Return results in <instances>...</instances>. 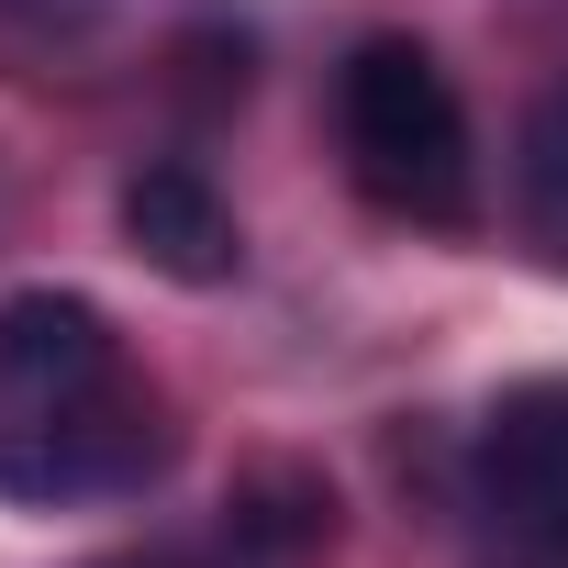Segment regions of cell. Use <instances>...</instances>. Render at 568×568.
<instances>
[{
	"instance_id": "obj_1",
	"label": "cell",
	"mask_w": 568,
	"mask_h": 568,
	"mask_svg": "<svg viewBox=\"0 0 568 568\" xmlns=\"http://www.w3.org/2000/svg\"><path fill=\"white\" fill-rule=\"evenodd\" d=\"M335 145H346V179H357L368 212L424 223V234H468L479 223L468 101L413 34H368L335 68Z\"/></svg>"
},
{
	"instance_id": "obj_2",
	"label": "cell",
	"mask_w": 568,
	"mask_h": 568,
	"mask_svg": "<svg viewBox=\"0 0 568 568\" xmlns=\"http://www.w3.org/2000/svg\"><path fill=\"white\" fill-rule=\"evenodd\" d=\"M179 457V424L145 379H123L112 402L45 424V435H0V501H34V513H68V501H134L156 490Z\"/></svg>"
},
{
	"instance_id": "obj_3",
	"label": "cell",
	"mask_w": 568,
	"mask_h": 568,
	"mask_svg": "<svg viewBox=\"0 0 568 568\" xmlns=\"http://www.w3.org/2000/svg\"><path fill=\"white\" fill-rule=\"evenodd\" d=\"M134 368H123V335L101 302L79 291H12L0 302V435H45L90 402H112Z\"/></svg>"
},
{
	"instance_id": "obj_4",
	"label": "cell",
	"mask_w": 568,
	"mask_h": 568,
	"mask_svg": "<svg viewBox=\"0 0 568 568\" xmlns=\"http://www.w3.org/2000/svg\"><path fill=\"white\" fill-rule=\"evenodd\" d=\"M468 490L501 546H568V379H513L479 413Z\"/></svg>"
},
{
	"instance_id": "obj_5",
	"label": "cell",
	"mask_w": 568,
	"mask_h": 568,
	"mask_svg": "<svg viewBox=\"0 0 568 568\" xmlns=\"http://www.w3.org/2000/svg\"><path fill=\"white\" fill-rule=\"evenodd\" d=\"M112 223H123V245H134L156 278H179V291H223V278L245 267V223H234V201H223L190 156H145V168L112 190Z\"/></svg>"
},
{
	"instance_id": "obj_6",
	"label": "cell",
	"mask_w": 568,
	"mask_h": 568,
	"mask_svg": "<svg viewBox=\"0 0 568 568\" xmlns=\"http://www.w3.org/2000/svg\"><path fill=\"white\" fill-rule=\"evenodd\" d=\"M223 546L245 568H302L313 546H335V490L313 468H245L223 490Z\"/></svg>"
},
{
	"instance_id": "obj_7",
	"label": "cell",
	"mask_w": 568,
	"mask_h": 568,
	"mask_svg": "<svg viewBox=\"0 0 568 568\" xmlns=\"http://www.w3.org/2000/svg\"><path fill=\"white\" fill-rule=\"evenodd\" d=\"M513 212H524V234L568 267V90H546V101L524 112V145H513Z\"/></svg>"
},
{
	"instance_id": "obj_8",
	"label": "cell",
	"mask_w": 568,
	"mask_h": 568,
	"mask_svg": "<svg viewBox=\"0 0 568 568\" xmlns=\"http://www.w3.org/2000/svg\"><path fill=\"white\" fill-rule=\"evenodd\" d=\"M101 568H223V557H179V546H156V557H101ZM245 568V557H234Z\"/></svg>"
},
{
	"instance_id": "obj_9",
	"label": "cell",
	"mask_w": 568,
	"mask_h": 568,
	"mask_svg": "<svg viewBox=\"0 0 568 568\" xmlns=\"http://www.w3.org/2000/svg\"><path fill=\"white\" fill-rule=\"evenodd\" d=\"M490 568H568V546H501Z\"/></svg>"
}]
</instances>
